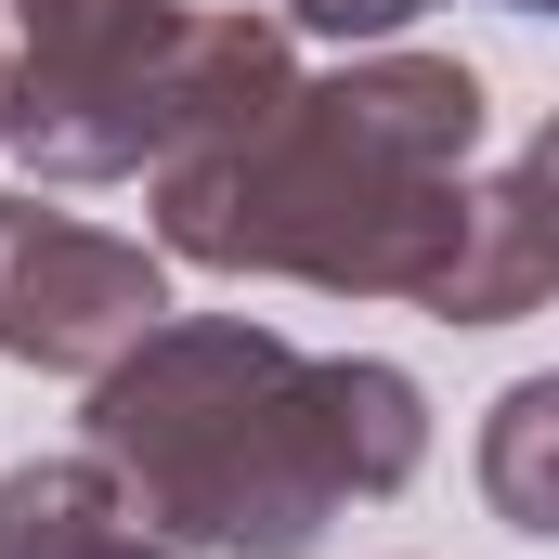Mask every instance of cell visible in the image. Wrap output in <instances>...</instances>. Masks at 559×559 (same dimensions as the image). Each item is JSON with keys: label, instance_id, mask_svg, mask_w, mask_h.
<instances>
[{"label": "cell", "instance_id": "277c9868", "mask_svg": "<svg viewBox=\"0 0 559 559\" xmlns=\"http://www.w3.org/2000/svg\"><path fill=\"white\" fill-rule=\"evenodd\" d=\"M169 325V248L66 222L39 195H0V365L105 378L131 338Z\"/></svg>", "mask_w": 559, "mask_h": 559}, {"label": "cell", "instance_id": "3957f363", "mask_svg": "<svg viewBox=\"0 0 559 559\" xmlns=\"http://www.w3.org/2000/svg\"><path fill=\"white\" fill-rule=\"evenodd\" d=\"M13 156L39 182H156L169 156L248 131L299 92L286 13L195 0H13Z\"/></svg>", "mask_w": 559, "mask_h": 559}, {"label": "cell", "instance_id": "5b68a950", "mask_svg": "<svg viewBox=\"0 0 559 559\" xmlns=\"http://www.w3.org/2000/svg\"><path fill=\"white\" fill-rule=\"evenodd\" d=\"M0 559H182V547L131 508L105 455H26L0 468Z\"/></svg>", "mask_w": 559, "mask_h": 559}, {"label": "cell", "instance_id": "7a4b0ae2", "mask_svg": "<svg viewBox=\"0 0 559 559\" xmlns=\"http://www.w3.org/2000/svg\"><path fill=\"white\" fill-rule=\"evenodd\" d=\"M481 79L455 52H352L274 118L156 169V248L195 274H274L325 299H429L468 235Z\"/></svg>", "mask_w": 559, "mask_h": 559}, {"label": "cell", "instance_id": "30bf717a", "mask_svg": "<svg viewBox=\"0 0 559 559\" xmlns=\"http://www.w3.org/2000/svg\"><path fill=\"white\" fill-rule=\"evenodd\" d=\"M508 13H559V0H508Z\"/></svg>", "mask_w": 559, "mask_h": 559}, {"label": "cell", "instance_id": "6da1fadb", "mask_svg": "<svg viewBox=\"0 0 559 559\" xmlns=\"http://www.w3.org/2000/svg\"><path fill=\"white\" fill-rule=\"evenodd\" d=\"M92 455L182 559H312L338 508L429 468V391L378 352H299L261 312H169L92 378Z\"/></svg>", "mask_w": 559, "mask_h": 559}, {"label": "cell", "instance_id": "9c48e42d", "mask_svg": "<svg viewBox=\"0 0 559 559\" xmlns=\"http://www.w3.org/2000/svg\"><path fill=\"white\" fill-rule=\"evenodd\" d=\"M0 143H13V26H0Z\"/></svg>", "mask_w": 559, "mask_h": 559}, {"label": "cell", "instance_id": "52a82bcc", "mask_svg": "<svg viewBox=\"0 0 559 559\" xmlns=\"http://www.w3.org/2000/svg\"><path fill=\"white\" fill-rule=\"evenodd\" d=\"M495 182H508V209L534 222V248H547V261H559V105H547V131L521 143V156H508Z\"/></svg>", "mask_w": 559, "mask_h": 559}, {"label": "cell", "instance_id": "8992f818", "mask_svg": "<svg viewBox=\"0 0 559 559\" xmlns=\"http://www.w3.org/2000/svg\"><path fill=\"white\" fill-rule=\"evenodd\" d=\"M481 508L508 534L559 547V365L495 391V417H481Z\"/></svg>", "mask_w": 559, "mask_h": 559}, {"label": "cell", "instance_id": "ba28073f", "mask_svg": "<svg viewBox=\"0 0 559 559\" xmlns=\"http://www.w3.org/2000/svg\"><path fill=\"white\" fill-rule=\"evenodd\" d=\"M429 0H286V26L299 39H391V26H417Z\"/></svg>", "mask_w": 559, "mask_h": 559}]
</instances>
